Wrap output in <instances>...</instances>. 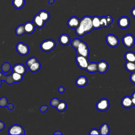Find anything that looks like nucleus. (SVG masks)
Segmentation results:
<instances>
[{"instance_id":"1","label":"nucleus","mask_w":135,"mask_h":135,"mask_svg":"<svg viewBox=\"0 0 135 135\" xmlns=\"http://www.w3.org/2000/svg\"><path fill=\"white\" fill-rule=\"evenodd\" d=\"M75 29V33L79 36H82L89 33L93 29L92 17L86 15L83 16L81 20L80 24Z\"/></svg>"},{"instance_id":"2","label":"nucleus","mask_w":135,"mask_h":135,"mask_svg":"<svg viewBox=\"0 0 135 135\" xmlns=\"http://www.w3.org/2000/svg\"><path fill=\"white\" fill-rule=\"evenodd\" d=\"M56 46V42L52 39H47L42 41L40 44L41 49L45 52L52 51Z\"/></svg>"},{"instance_id":"3","label":"nucleus","mask_w":135,"mask_h":135,"mask_svg":"<svg viewBox=\"0 0 135 135\" xmlns=\"http://www.w3.org/2000/svg\"><path fill=\"white\" fill-rule=\"evenodd\" d=\"M122 41L123 45L126 47L130 49L134 45L135 43V38L132 34H128L123 36Z\"/></svg>"},{"instance_id":"4","label":"nucleus","mask_w":135,"mask_h":135,"mask_svg":"<svg viewBox=\"0 0 135 135\" xmlns=\"http://www.w3.org/2000/svg\"><path fill=\"white\" fill-rule=\"evenodd\" d=\"M76 52L77 54L81 55L86 57H88L89 55V49L88 46L87 44L82 41H81L78 48L76 49Z\"/></svg>"},{"instance_id":"5","label":"nucleus","mask_w":135,"mask_h":135,"mask_svg":"<svg viewBox=\"0 0 135 135\" xmlns=\"http://www.w3.org/2000/svg\"><path fill=\"white\" fill-rule=\"evenodd\" d=\"M75 61L78 66L83 70H86L89 63L88 57L79 54H77L75 57Z\"/></svg>"},{"instance_id":"6","label":"nucleus","mask_w":135,"mask_h":135,"mask_svg":"<svg viewBox=\"0 0 135 135\" xmlns=\"http://www.w3.org/2000/svg\"><path fill=\"white\" fill-rule=\"evenodd\" d=\"M8 134H25V131L22 126L19 124H13L8 130Z\"/></svg>"},{"instance_id":"7","label":"nucleus","mask_w":135,"mask_h":135,"mask_svg":"<svg viewBox=\"0 0 135 135\" xmlns=\"http://www.w3.org/2000/svg\"><path fill=\"white\" fill-rule=\"evenodd\" d=\"M16 50L20 55L25 56L29 52V47L25 43L20 42L16 45Z\"/></svg>"},{"instance_id":"8","label":"nucleus","mask_w":135,"mask_h":135,"mask_svg":"<svg viewBox=\"0 0 135 135\" xmlns=\"http://www.w3.org/2000/svg\"><path fill=\"white\" fill-rule=\"evenodd\" d=\"M110 107V103L109 100L106 98H102L100 99L96 104V108L98 111H105L107 110Z\"/></svg>"},{"instance_id":"9","label":"nucleus","mask_w":135,"mask_h":135,"mask_svg":"<svg viewBox=\"0 0 135 135\" xmlns=\"http://www.w3.org/2000/svg\"><path fill=\"white\" fill-rule=\"evenodd\" d=\"M105 41L108 45L111 47H115L117 46L119 43L117 36L112 34H109L106 36Z\"/></svg>"},{"instance_id":"10","label":"nucleus","mask_w":135,"mask_h":135,"mask_svg":"<svg viewBox=\"0 0 135 135\" xmlns=\"http://www.w3.org/2000/svg\"><path fill=\"white\" fill-rule=\"evenodd\" d=\"M118 25L121 28H126L130 25V20L127 16H121L118 20Z\"/></svg>"},{"instance_id":"11","label":"nucleus","mask_w":135,"mask_h":135,"mask_svg":"<svg viewBox=\"0 0 135 135\" xmlns=\"http://www.w3.org/2000/svg\"><path fill=\"white\" fill-rule=\"evenodd\" d=\"M80 20L76 16H72L70 17L67 22L68 26L72 28H76L80 24Z\"/></svg>"},{"instance_id":"12","label":"nucleus","mask_w":135,"mask_h":135,"mask_svg":"<svg viewBox=\"0 0 135 135\" xmlns=\"http://www.w3.org/2000/svg\"><path fill=\"white\" fill-rule=\"evenodd\" d=\"M23 25L26 34H31L34 32L35 26L34 24L33 23V22L27 21L25 22Z\"/></svg>"},{"instance_id":"13","label":"nucleus","mask_w":135,"mask_h":135,"mask_svg":"<svg viewBox=\"0 0 135 135\" xmlns=\"http://www.w3.org/2000/svg\"><path fill=\"white\" fill-rule=\"evenodd\" d=\"M12 71L17 72L23 75L26 73V69L25 66L23 64L17 63L13 66Z\"/></svg>"},{"instance_id":"14","label":"nucleus","mask_w":135,"mask_h":135,"mask_svg":"<svg viewBox=\"0 0 135 135\" xmlns=\"http://www.w3.org/2000/svg\"><path fill=\"white\" fill-rule=\"evenodd\" d=\"M97 68L98 71L99 73H104L107 71L109 68V65L107 62L105 61H100L97 63Z\"/></svg>"},{"instance_id":"15","label":"nucleus","mask_w":135,"mask_h":135,"mask_svg":"<svg viewBox=\"0 0 135 135\" xmlns=\"http://www.w3.org/2000/svg\"><path fill=\"white\" fill-rule=\"evenodd\" d=\"M59 41L61 45L63 46L67 45L71 42L70 37L67 34L63 33L60 35L59 37Z\"/></svg>"},{"instance_id":"16","label":"nucleus","mask_w":135,"mask_h":135,"mask_svg":"<svg viewBox=\"0 0 135 135\" xmlns=\"http://www.w3.org/2000/svg\"><path fill=\"white\" fill-rule=\"evenodd\" d=\"M121 104L122 106L125 108H130L133 106L131 97L128 95L124 97L121 101Z\"/></svg>"},{"instance_id":"17","label":"nucleus","mask_w":135,"mask_h":135,"mask_svg":"<svg viewBox=\"0 0 135 135\" xmlns=\"http://www.w3.org/2000/svg\"><path fill=\"white\" fill-rule=\"evenodd\" d=\"M33 23L34 24L35 27H37L39 28H42L45 24V22L40 17L38 14H36L33 18Z\"/></svg>"},{"instance_id":"18","label":"nucleus","mask_w":135,"mask_h":135,"mask_svg":"<svg viewBox=\"0 0 135 135\" xmlns=\"http://www.w3.org/2000/svg\"><path fill=\"white\" fill-rule=\"evenodd\" d=\"M88 82V79L83 75H81L78 77L75 80V84L79 87H83L85 86Z\"/></svg>"},{"instance_id":"19","label":"nucleus","mask_w":135,"mask_h":135,"mask_svg":"<svg viewBox=\"0 0 135 135\" xmlns=\"http://www.w3.org/2000/svg\"><path fill=\"white\" fill-rule=\"evenodd\" d=\"M100 134L102 135H108L110 133L109 126L107 123H103L99 129Z\"/></svg>"},{"instance_id":"20","label":"nucleus","mask_w":135,"mask_h":135,"mask_svg":"<svg viewBox=\"0 0 135 135\" xmlns=\"http://www.w3.org/2000/svg\"><path fill=\"white\" fill-rule=\"evenodd\" d=\"M0 79L2 81H6V82L8 84H11L14 83V81L12 78V73H11V74L9 75H5L3 74L2 72H0Z\"/></svg>"},{"instance_id":"21","label":"nucleus","mask_w":135,"mask_h":135,"mask_svg":"<svg viewBox=\"0 0 135 135\" xmlns=\"http://www.w3.org/2000/svg\"><path fill=\"white\" fill-rule=\"evenodd\" d=\"M124 59L126 62H135V53L132 51L127 52L124 55Z\"/></svg>"},{"instance_id":"22","label":"nucleus","mask_w":135,"mask_h":135,"mask_svg":"<svg viewBox=\"0 0 135 135\" xmlns=\"http://www.w3.org/2000/svg\"><path fill=\"white\" fill-rule=\"evenodd\" d=\"M98 16H94L92 17V22L93 29H99L100 28V20Z\"/></svg>"},{"instance_id":"23","label":"nucleus","mask_w":135,"mask_h":135,"mask_svg":"<svg viewBox=\"0 0 135 135\" xmlns=\"http://www.w3.org/2000/svg\"><path fill=\"white\" fill-rule=\"evenodd\" d=\"M90 73H94L98 71L97 63L95 62H89L86 70Z\"/></svg>"},{"instance_id":"24","label":"nucleus","mask_w":135,"mask_h":135,"mask_svg":"<svg viewBox=\"0 0 135 135\" xmlns=\"http://www.w3.org/2000/svg\"><path fill=\"white\" fill-rule=\"evenodd\" d=\"M41 68V63L38 61H36L35 62L31 64L29 67H28L29 70L32 72H37Z\"/></svg>"},{"instance_id":"25","label":"nucleus","mask_w":135,"mask_h":135,"mask_svg":"<svg viewBox=\"0 0 135 135\" xmlns=\"http://www.w3.org/2000/svg\"><path fill=\"white\" fill-rule=\"evenodd\" d=\"M38 15L43 20L44 22H47L50 17L49 13L45 10H41L38 13Z\"/></svg>"},{"instance_id":"26","label":"nucleus","mask_w":135,"mask_h":135,"mask_svg":"<svg viewBox=\"0 0 135 135\" xmlns=\"http://www.w3.org/2000/svg\"><path fill=\"white\" fill-rule=\"evenodd\" d=\"M25 4V0H12V4L16 9H21Z\"/></svg>"},{"instance_id":"27","label":"nucleus","mask_w":135,"mask_h":135,"mask_svg":"<svg viewBox=\"0 0 135 135\" xmlns=\"http://www.w3.org/2000/svg\"><path fill=\"white\" fill-rule=\"evenodd\" d=\"M126 69L131 73L135 72V62H126L125 64Z\"/></svg>"},{"instance_id":"28","label":"nucleus","mask_w":135,"mask_h":135,"mask_svg":"<svg viewBox=\"0 0 135 135\" xmlns=\"http://www.w3.org/2000/svg\"><path fill=\"white\" fill-rule=\"evenodd\" d=\"M12 73V78L14 81V83L15 82H19L20 81H21L23 79V75L20 74V73H18L17 72H14V71H12V72L11 73Z\"/></svg>"},{"instance_id":"29","label":"nucleus","mask_w":135,"mask_h":135,"mask_svg":"<svg viewBox=\"0 0 135 135\" xmlns=\"http://www.w3.org/2000/svg\"><path fill=\"white\" fill-rule=\"evenodd\" d=\"M67 108V104L64 101H60V103L58 104L57 107H56V109L57 111L60 112H63L66 110Z\"/></svg>"},{"instance_id":"30","label":"nucleus","mask_w":135,"mask_h":135,"mask_svg":"<svg viewBox=\"0 0 135 135\" xmlns=\"http://www.w3.org/2000/svg\"><path fill=\"white\" fill-rule=\"evenodd\" d=\"M25 33L24 25H20L15 29V34L17 36H22Z\"/></svg>"},{"instance_id":"31","label":"nucleus","mask_w":135,"mask_h":135,"mask_svg":"<svg viewBox=\"0 0 135 135\" xmlns=\"http://www.w3.org/2000/svg\"><path fill=\"white\" fill-rule=\"evenodd\" d=\"M11 64L8 62H5L3 63L1 66V70L3 73H7L11 70Z\"/></svg>"},{"instance_id":"32","label":"nucleus","mask_w":135,"mask_h":135,"mask_svg":"<svg viewBox=\"0 0 135 135\" xmlns=\"http://www.w3.org/2000/svg\"><path fill=\"white\" fill-rule=\"evenodd\" d=\"M100 27H107L109 26L108 23L106 16H101L100 17Z\"/></svg>"},{"instance_id":"33","label":"nucleus","mask_w":135,"mask_h":135,"mask_svg":"<svg viewBox=\"0 0 135 135\" xmlns=\"http://www.w3.org/2000/svg\"><path fill=\"white\" fill-rule=\"evenodd\" d=\"M81 42V40H80L79 38H74L71 42V46L74 48L75 50L78 48L79 44L80 43V42Z\"/></svg>"},{"instance_id":"34","label":"nucleus","mask_w":135,"mask_h":135,"mask_svg":"<svg viewBox=\"0 0 135 135\" xmlns=\"http://www.w3.org/2000/svg\"><path fill=\"white\" fill-rule=\"evenodd\" d=\"M8 104L7 99L6 97H3L0 98V107H7Z\"/></svg>"},{"instance_id":"35","label":"nucleus","mask_w":135,"mask_h":135,"mask_svg":"<svg viewBox=\"0 0 135 135\" xmlns=\"http://www.w3.org/2000/svg\"><path fill=\"white\" fill-rule=\"evenodd\" d=\"M60 101L56 98H53L51 101H50V104L52 107H55L56 108L57 107V105H58V104L60 103Z\"/></svg>"},{"instance_id":"36","label":"nucleus","mask_w":135,"mask_h":135,"mask_svg":"<svg viewBox=\"0 0 135 135\" xmlns=\"http://www.w3.org/2000/svg\"><path fill=\"white\" fill-rule=\"evenodd\" d=\"M36 61H37V59L35 57H31L30 58H29L28 59H27V60L26 61V65L27 66V67H29L31 64H32L33 63L35 62Z\"/></svg>"},{"instance_id":"37","label":"nucleus","mask_w":135,"mask_h":135,"mask_svg":"<svg viewBox=\"0 0 135 135\" xmlns=\"http://www.w3.org/2000/svg\"><path fill=\"white\" fill-rule=\"evenodd\" d=\"M89 134H100L99 130L97 129H92L89 132Z\"/></svg>"},{"instance_id":"38","label":"nucleus","mask_w":135,"mask_h":135,"mask_svg":"<svg viewBox=\"0 0 135 135\" xmlns=\"http://www.w3.org/2000/svg\"><path fill=\"white\" fill-rule=\"evenodd\" d=\"M106 16V18H107L108 24L110 25L111 23H112V22L113 21V18L111 17V16L110 15H108L107 16Z\"/></svg>"},{"instance_id":"39","label":"nucleus","mask_w":135,"mask_h":135,"mask_svg":"<svg viewBox=\"0 0 135 135\" xmlns=\"http://www.w3.org/2000/svg\"><path fill=\"white\" fill-rule=\"evenodd\" d=\"M130 80L132 83L135 84V72L131 73L130 76Z\"/></svg>"},{"instance_id":"40","label":"nucleus","mask_w":135,"mask_h":135,"mask_svg":"<svg viewBox=\"0 0 135 135\" xmlns=\"http://www.w3.org/2000/svg\"><path fill=\"white\" fill-rule=\"evenodd\" d=\"M49 107L47 105H43L42 106H41L40 108V111L41 112H45L46 111H47V110L48 109Z\"/></svg>"},{"instance_id":"41","label":"nucleus","mask_w":135,"mask_h":135,"mask_svg":"<svg viewBox=\"0 0 135 135\" xmlns=\"http://www.w3.org/2000/svg\"><path fill=\"white\" fill-rule=\"evenodd\" d=\"M7 107L9 110H13L14 108V105L12 103H8V104L7 105Z\"/></svg>"},{"instance_id":"42","label":"nucleus","mask_w":135,"mask_h":135,"mask_svg":"<svg viewBox=\"0 0 135 135\" xmlns=\"http://www.w3.org/2000/svg\"><path fill=\"white\" fill-rule=\"evenodd\" d=\"M131 15L132 16L135 18V6L133 7L131 10Z\"/></svg>"},{"instance_id":"43","label":"nucleus","mask_w":135,"mask_h":135,"mask_svg":"<svg viewBox=\"0 0 135 135\" xmlns=\"http://www.w3.org/2000/svg\"><path fill=\"white\" fill-rule=\"evenodd\" d=\"M5 127V124L2 121H0V131L2 130Z\"/></svg>"},{"instance_id":"44","label":"nucleus","mask_w":135,"mask_h":135,"mask_svg":"<svg viewBox=\"0 0 135 135\" xmlns=\"http://www.w3.org/2000/svg\"><path fill=\"white\" fill-rule=\"evenodd\" d=\"M58 91L60 93H63L64 91V88L63 86H60L58 89Z\"/></svg>"},{"instance_id":"45","label":"nucleus","mask_w":135,"mask_h":135,"mask_svg":"<svg viewBox=\"0 0 135 135\" xmlns=\"http://www.w3.org/2000/svg\"><path fill=\"white\" fill-rule=\"evenodd\" d=\"M54 135H58V134L61 135V134H62V133L60 131H56L54 133Z\"/></svg>"},{"instance_id":"46","label":"nucleus","mask_w":135,"mask_h":135,"mask_svg":"<svg viewBox=\"0 0 135 135\" xmlns=\"http://www.w3.org/2000/svg\"><path fill=\"white\" fill-rule=\"evenodd\" d=\"M131 99H132V105H133V106L135 107V98H131Z\"/></svg>"},{"instance_id":"47","label":"nucleus","mask_w":135,"mask_h":135,"mask_svg":"<svg viewBox=\"0 0 135 135\" xmlns=\"http://www.w3.org/2000/svg\"><path fill=\"white\" fill-rule=\"evenodd\" d=\"M54 0H49L48 2V3L49 4H52L54 3Z\"/></svg>"},{"instance_id":"48","label":"nucleus","mask_w":135,"mask_h":135,"mask_svg":"<svg viewBox=\"0 0 135 135\" xmlns=\"http://www.w3.org/2000/svg\"><path fill=\"white\" fill-rule=\"evenodd\" d=\"M131 98H135V91H134V92H133V93H132V95H131Z\"/></svg>"},{"instance_id":"49","label":"nucleus","mask_w":135,"mask_h":135,"mask_svg":"<svg viewBox=\"0 0 135 135\" xmlns=\"http://www.w3.org/2000/svg\"><path fill=\"white\" fill-rule=\"evenodd\" d=\"M1 85H2V80L0 79V86H1Z\"/></svg>"},{"instance_id":"50","label":"nucleus","mask_w":135,"mask_h":135,"mask_svg":"<svg viewBox=\"0 0 135 135\" xmlns=\"http://www.w3.org/2000/svg\"></svg>"}]
</instances>
